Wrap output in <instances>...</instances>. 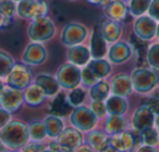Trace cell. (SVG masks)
<instances>
[{"mask_svg":"<svg viewBox=\"0 0 159 152\" xmlns=\"http://www.w3.org/2000/svg\"><path fill=\"white\" fill-rule=\"evenodd\" d=\"M0 140L9 150H21L30 141L29 125L21 120H10L0 129Z\"/></svg>","mask_w":159,"mask_h":152,"instance_id":"obj_1","label":"cell"},{"mask_svg":"<svg viewBox=\"0 0 159 152\" xmlns=\"http://www.w3.org/2000/svg\"><path fill=\"white\" fill-rule=\"evenodd\" d=\"M133 90L139 94L149 93L159 84V72L155 69L139 67L131 73Z\"/></svg>","mask_w":159,"mask_h":152,"instance_id":"obj_2","label":"cell"},{"mask_svg":"<svg viewBox=\"0 0 159 152\" xmlns=\"http://www.w3.org/2000/svg\"><path fill=\"white\" fill-rule=\"evenodd\" d=\"M109 145L121 152H135L143 142L141 132L135 129H126L121 134L109 136Z\"/></svg>","mask_w":159,"mask_h":152,"instance_id":"obj_3","label":"cell"},{"mask_svg":"<svg viewBox=\"0 0 159 152\" xmlns=\"http://www.w3.org/2000/svg\"><path fill=\"white\" fill-rule=\"evenodd\" d=\"M98 117L94 114L91 107L80 105L74 107L70 114V121L73 127L82 132H89L95 129Z\"/></svg>","mask_w":159,"mask_h":152,"instance_id":"obj_4","label":"cell"},{"mask_svg":"<svg viewBox=\"0 0 159 152\" xmlns=\"http://www.w3.org/2000/svg\"><path fill=\"white\" fill-rule=\"evenodd\" d=\"M81 70L79 66L66 62L63 64L57 71L56 79L59 83L60 88H63L66 90H72L77 88L80 83L82 82L81 80Z\"/></svg>","mask_w":159,"mask_h":152,"instance_id":"obj_5","label":"cell"},{"mask_svg":"<svg viewBox=\"0 0 159 152\" xmlns=\"http://www.w3.org/2000/svg\"><path fill=\"white\" fill-rule=\"evenodd\" d=\"M29 36L33 42H45L50 40L55 34V27L49 18L40 17L31 23L29 27Z\"/></svg>","mask_w":159,"mask_h":152,"instance_id":"obj_6","label":"cell"},{"mask_svg":"<svg viewBox=\"0 0 159 152\" xmlns=\"http://www.w3.org/2000/svg\"><path fill=\"white\" fill-rule=\"evenodd\" d=\"M7 86L16 90H25L32 82V71L26 64H14L12 70L6 78Z\"/></svg>","mask_w":159,"mask_h":152,"instance_id":"obj_7","label":"cell"},{"mask_svg":"<svg viewBox=\"0 0 159 152\" xmlns=\"http://www.w3.org/2000/svg\"><path fill=\"white\" fill-rule=\"evenodd\" d=\"M48 11V5L45 0H22L19 1L16 12L23 19H35L45 17Z\"/></svg>","mask_w":159,"mask_h":152,"instance_id":"obj_8","label":"cell"},{"mask_svg":"<svg viewBox=\"0 0 159 152\" xmlns=\"http://www.w3.org/2000/svg\"><path fill=\"white\" fill-rule=\"evenodd\" d=\"M24 103V95L21 90L5 86L0 93V107L9 113H16Z\"/></svg>","mask_w":159,"mask_h":152,"instance_id":"obj_9","label":"cell"},{"mask_svg":"<svg viewBox=\"0 0 159 152\" xmlns=\"http://www.w3.org/2000/svg\"><path fill=\"white\" fill-rule=\"evenodd\" d=\"M56 140L69 152H74L77 148L83 145L84 137L82 131H80L75 127H64Z\"/></svg>","mask_w":159,"mask_h":152,"instance_id":"obj_10","label":"cell"},{"mask_svg":"<svg viewBox=\"0 0 159 152\" xmlns=\"http://www.w3.org/2000/svg\"><path fill=\"white\" fill-rule=\"evenodd\" d=\"M87 30L79 23H70L66 25L61 34V42L66 46H75L86 38Z\"/></svg>","mask_w":159,"mask_h":152,"instance_id":"obj_11","label":"cell"},{"mask_svg":"<svg viewBox=\"0 0 159 152\" xmlns=\"http://www.w3.org/2000/svg\"><path fill=\"white\" fill-rule=\"evenodd\" d=\"M156 115L147 107L142 104L139 107L135 110L132 116V127L137 131H143L147 128L154 127Z\"/></svg>","mask_w":159,"mask_h":152,"instance_id":"obj_12","label":"cell"},{"mask_svg":"<svg viewBox=\"0 0 159 152\" xmlns=\"http://www.w3.org/2000/svg\"><path fill=\"white\" fill-rule=\"evenodd\" d=\"M157 23L149 16H141L134 23V34L143 41H150L156 36Z\"/></svg>","mask_w":159,"mask_h":152,"instance_id":"obj_13","label":"cell"},{"mask_svg":"<svg viewBox=\"0 0 159 152\" xmlns=\"http://www.w3.org/2000/svg\"><path fill=\"white\" fill-rule=\"evenodd\" d=\"M22 59L24 64L31 66H39L47 59V51L38 42H33L25 48Z\"/></svg>","mask_w":159,"mask_h":152,"instance_id":"obj_14","label":"cell"},{"mask_svg":"<svg viewBox=\"0 0 159 152\" xmlns=\"http://www.w3.org/2000/svg\"><path fill=\"white\" fill-rule=\"evenodd\" d=\"M133 84L131 76L126 73H118L112 78L110 82V92L113 95L128 97L133 92Z\"/></svg>","mask_w":159,"mask_h":152,"instance_id":"obj_15","label":"cell"},{"mask_svg":"<svg viewBox=\"0 0 159 152\" xmlns=\"http://www.w3.org/2000/svg\"><path fill=\"white\" fill-rule=\"evenodd\" d=\"M133 55V48L125 42H116L108 51L109 61L115 65L126 62Z\"/></svg>","mask_w":159,"mask_h":152,"instance_id":"obj_16","label":"cell"},{"mask_svg":"<svg viewBox=\"0 0 159 152\" xmlns=\"http://www.w3.org/2000/svg\"><path fill=\"white\" fill-rule=\"evenodd\" d=\"M98 29H99L102 37L108 43H116L119 40L122 33L120 23L117 22V21L111 20L109 18H102L99 21Z\"/></svg>","mask_w":159,"mask_h":152,"instance_id":"obj_17","label":"cell"},{"mask_svg":"<svg viewBox=\"0 0 159 152\" xmlns=\"http://www.w3.org/2000/svg\"><path fill=\"white\" fill-rule=\"evenodd\" d=\"M104 12L107 18L117 22H122L128 19L130 11L126 5L123 2V0H111L110 2L106 5Z\"/></svg>","mask_w":159,"mask_h":152,"instance_id":"obj_18","label":"cell"},{"mask_svg":"<svg viewBox=\"0 0 159 152\" xmlns=\"http://www.w3.org/2000/svg\"><path fill=\"white\" fill-rule=\"evenodd\" d=\"M91 51L82 45L71 46L66 53V58H68L69 62L79 67L86 66L91 60Z\"/></svg>","mask_w":159,"mask_h":152,"instance_id":"obj_19","label":"cell"},{"mask_svg":"<svg viewBox=\"0 0 159 152\" xmlns=\"http://www.w3.org/2000/svg\"><path fill=\"white\" fill-rule=\"evenodd\" d=\"M72 108V106L69 104L66 95L63 92H59L55 95L53 100L51 101L49 106V114L58 117H64L71 114V112L73 110Z\"/></svg>","mask_w":159,"mask_h":152,"instance_id":"obj_20","label":"cell"},{"mask_svg":"<svg viewBox=\"0 0 159 152\" xmlns=\"http://www.w3.org/2000/svg\"><path fill=\"white\" fill-rule=\"evenodd\" d=\"M128 119L124 115H109L105 123V132L109 136L118 135L128 129Z\"/></svg>","mask_w":159,"mask_h":152,"instance_id":"obj_21","label":"cell"},{"mask_svg":"<svg viewBox=\"0 0 159 152\" xmlns=\"http://www.w3.org/2000/svg\"><path fill=\"white\" fill-rule=\"evenodd\" d=\"M24 102L30 106H38L45 101L47 97L45 91L37 83H31L23 92Z\"/></svg>","mask_w":159,"mask_h":152,"instance_id":"obj_22","label":"cell"},{"mask_svg":"<svg viewBox=\"0 0 159 152\" xmlns=\"http://www.w3.org/2000/svg\"><path fill=\"white\" fill-rule=\"evenodd\" d=\"M91 55L93 59H100L104 58L107 54V42L102 37L99 29L95 27L91 40Z\"/></svg>","mask_w":159,"mask_h":152,"instance_id":"obj_23","label":"cell"},{"mask_svg":"<svg viewBox=\"0 0 159 152\" xmlns=\"http://www.w3.org/2000/svg\"><path fill=\"white\" fill-rule=\"evenodd\" d=\"M86 145H89L94 151L100 152L109 145V135L100 130H91L86 136Z\"/></svg>","mask_w":159,"mask_h":152,"instance_id":"obj_24","label":"cell"},{"mask_svg":"<svg viewBox=\"0 0 159 152\" xmlns=\"http://www.w3.org/2000/svg\"><path fill=\"white\" fill-rule=\"evenodd\" d=\"M107 112L109 115H124L128 110L129 104L126 97L118 96V95H109L105 101Z\"/></svg>","mask_w":159,"mask_h":152,"instance_id":"obj_25","label":"cell"},{"mask_svg":"<svg viewBox=\"0 0 159 152\" xmlns=\"http://www.w3.org/2000/svg\"><path fill=\"white\" fill-rule=\"evenodd\" d=\"M35 83H37L38 86H42L47 96H55L57 93H59V83H58L57 79L50 75L40 73V75H38L35 78Z\"/></svg>","mask_w":159,"mask_h":152,"instance_id":"obj_26","label":"cell"},{"mask_svg":"<svg viewBox=\"0 0 159 152\" xmlns=\"http://www.w3.org/2000/svg\"><path fill=\"white\" fill-rule=\"evenodd\" d=\"M92 71L95 78L97 80H102L106 77H108L111 72V65L109 61L105 60L104 58L100 59H92L86 65Z\"/></svg>","mask_w":159,"mask_h":152,"instance_id":"obj_27","label":"cell"},{"mask_svg":"<svg viewBox=\"0 0 159 152\" xmlns=\"http://www.w3.org/2000/svg\"><path fill=\"white\" fill-rule=\"evenodd\" d=\"M44 124L47 130V136L53 140H56L64 129V123L61 117L55 116V115L49 114L48 116H46V118L44 119Z\"/></svg>","mask_w":159,"mask_h":152,"instance_id":"obj_28","label":"cell"},{"mask_svg":"<svg viewBox=\"0 0 159 152\" xmlns=\"http://www.w3.org/2000/svg\"><path fill=\"white\" fill-rule=\"evenodd\" d=\"M110 84L107 81L98 80L94 86H91L89 89V96L92 101H106L107 97L110 94Z\"/></svg>","mask_w":159,"mask_h":152,"instance_id":"obj_29","label":"cell"},{"mask_svg":"<svg viewBox=\"0 0 159 152\" xmlns=\"http://www.w3.org/2000/svg\"><path fill=\"white\" fill-rule=\"evenodd\" d=\"M29 132L30 140L36 142H43L48 137L45 124L42 120H32L29 124Z\"/></svg>","mask_w":159,"mask_h":152,"instance_id":"obj_30","label":"cell"},{"mask_svg":"<svg viewBox=\"0 0 159 152\" xmlns=\"http://www.w3.org/2000/svg\"><path fill=\"white\" fill-rule=\"evenodd\" d=\"M150 3H152V0H130L129 11L133 17L139 18L148 11Z\"/></svg>","mask_w":159,"mask_h":152,"instance_id":"obj_31","label":"cell"},{"mask_svg":"<svg viewBox=\"0 0 159 152\" xmlns=\"http://www.w3.org/2000/svg\"><path fill=\"white\" fill-rule=\"evenodd\" d=\"M14 66V61L9 54L0 51V79L7 78Z\"/></svg>","mask_w":159,"mask_h":152,"instance_id":"obj_32","label":"cell"},{"mask_svg":"<svg viewBox=\"0 0 159 152\" xmlns=\"http://www.w3.org/2000/svg\"><path fill=\"white\" fill-rule=\"evenodd\" d=\"M85 96H86V92L82 88L77 86V88L70 90V93L66 95V99H68L69 104L74 108L80 105H82V103L85 100Z\"/></svg>","mask_w":159,"mask_h":152,"instance_id":"obj_33","label":"cell"},{"mask_svg":"<svg viewBox=\"0 0 159 152\" xmlns=\"http://www.w3.org/2000/svg\"><path fill=\"white\" fill-rule=\"evenodd\" d=\"M141 137L143 145H152V147H156L159 145V135L157 131V128L155 127L147 128V129L141 131Z\"/></svg>","mask_w":159,"mask_h":152,"instance_id":"obj_34","label":"cell"},{"mask_svg":"<svg viewBox=\"0 0 159 152\" xmlns=\"http://www.w3.org/2000/svg\"><path fill=\"white\" fill-rule=\"evenodd\" d=\"M146 60L152 69L159 70V43H154L148 47Z\"/></svg>","mask_w":159,"mask_h":152,"instance_id":"obj_35","label":"cell"},{"mask_svg":"<svg viewBox=\"0 0 159 152\" xmlns=\"http://www.w3.org/2000/svg\"><path fill=\"white\" fill-rule=\"evenodd\" d=\"M0 12L5 18H13L16 12V5L14 0H1L0 1Z\"/></svg>","mask_w":159,"mask_h":152,"instance_id":"obj_36","label":"cell"},{"mask_svg":"<svg viewBox=\"0 0 159 152\" xmlns=\"http://www.w3.org/2000/svg\"><path fill=\"white\" fill-rule=\"evenodd\" d=\"M145 41L141 40L139 37H137L135 34H133L132 38H131V46H132L133 51L137 54L139 57H142L144 53H147V49H146V46H145Z\"/></svg>","mask_w":159,"mask_h":152,"instance_id":"obj_37","label":"cell"},{"mask_svg":"<svg viewBox=\"0 0 159 152\" xmlns=\"http://www.w3.org/2000/svg\"><path fill=\"white\" fill-rule=\"evenodd\" d=\"M91 110L94 112V114L98 117V118H104L107 116L108 112H107L106 104L104 101H92L91 105H89Z\"/></svg>","mask_w":159,"mask_h":152,"instance_id":"obj_38","label":"cell"},{"mask_svg":"<svg viewBox=\"0 0 159 152\" xmlns=\"http://www.w3.org/2000/svg\"><path fill=\"white\" fill-rule=\"evenodd\" d=\"M81 80H82V83L84 84V86H89V88H91L92 86H94V84L98 81L87 66H85L84 68L81 70Z\"/></svg>","mask_w":159,"mask_h":152,"instance_id":"obj_39","label":"cell"},{"mask_svg":"<svg viewBox=\"0 0 159 152\" xmlns=\"http://www.w3.org/2000/svg\"><path fill=\"white\" fill-rule=\"evenodd\" d=\"M48 148V145H45L43 142H36V141H31L26 143L22 148L23 152H44Z\"/></svg>","mask_w":159,"mask_h":152,"instance_id":"obj_40","label":"cell"},{"mask_svg":"<svg viewBox=\"0 0 159 152\" xmlns=\"http://www.w3.org/2000/svg\"><path fill=\"white\" fill-rule=\"evenodd\" d=\"M143 105L147 106L156 116H159V99L156 96H150L145 99Z\"/></svg>","mask_w":159,"mask_h":152,"instance_id":"obj_41","label":"cell"},{"mask_svg":"<svg viewBox=\"0 0 159 152\" xmlns=\"http://www.w3.org/2000/svg\"><path fill=\"white\" fill-rule=\"evenodd\" d=\"M148 16L152 18L155 21L159 22V0H152V3L148 9Z\"/></svg>","mask_w":159,"mask_h":152,"instance_id":"obj_42","label":"cell"},{"mask_svg":"<svg viewBox=\"0 0 159 152\" xmlns=\"http://www.w3.org/2000/svg\"><path fill=\"white\" fill-rule=\"evenodd\" d=\"M11 120V113L0 107V129Z\"/></svg>","mask_w":159,"mask_h":152,"instance_id":"obj_43","label":"cell"},{"mask_svg":"<svg viewBox=\"0 0 159 152\" xmlns=\"http://www.w3.org/2000/svg\"><path fill=\"white\" fill-rule=\"evenodd\" d=\"M48 148L52 152H69L68 150L64 149V148L62 147V145H60L59 143L57 142V140H52L51 142H49Z\"/></svg>","mask_w":159,"mask_h":152,"instance_id":"obj_44","label":"cell"},{"mask_svg":"<svg viewBox=\"0 0 159 152\" xmlns=\"http://www.w3.org/2000/svg\"><path fill=\"white\" fill-rule=\"evenodd\" d=\"M135 152H159V150L156 147H152V145H142L141 147L137 148Z\"/></svg>","mask_w":159,"mask_h":152,"instance_id":"obj_45","label":"cell"},{"mask_svg":"<svg viewBox=\"0 0 159 152\" xmlns=\"http://www.w3.org/2000/svg\"><path fill=\"white\" fill-rule=\"evenodd\" d=\"M74 152H96V151H94L89 145H84V143H83V145H81V147L77 148Z\"/></svg>","mask_w":159,"mask_h":152,"instance_id":"obj_46","label":"cell"},{"mask_svg":"<svg viewBox=\"0 0 159 152\" xmlns=\"http://www.w3.org/2000/svg\"><path fill=\"white\" fill-rule=\"evenodd\" d=\"M89 3H93V5H107L111 1V0H86Z\"/></svg>","mask_w":159,"mask_h":152,"instance_id":"obj_47","label":"cell"},{"mask_svg":"<svg viewBox=\"0 0 159 152\" xmlns=\"http://www.w3.org/2000/svg\"><path fill=\"white\" fill-rule=\"evenodd\" d=\"M100 152H121V151H119L118 149H116V148L112 147L111 145H108L104 150H102Z\"/></svg>","mask_w":159,"mask_h":152,"instance_id":"obj_48","label":"cell"},{"mask_svg":"<svg viewBox=\"0 0 159 152\" xmlns=\"http://www.w3.org/2000/svg\"><path fill=\"white\" fill-rule=\"evenodd\" d=\"M0 152H10V150L8 149L5 145H3L1 140H0Z\"/></svg>","mask_w":159,"mask_h":152,"instance_id":"obj_49","label":"cell"},{"mask_svg":"<svg viewBox=\"0 0 159 152\" xmlns=\"http://www.w3.org/2000/svg\"><path fill=\"white\" fill-rule=\"evenodd\" d=\"M155 125L157 126V131H158V135H159V116H156V119H155Z\"/></svg>","mask_w":159,"mask_h":152,"instance_id":"obj_50","label":"cell"},{"mask_svg":"<svg viewBox=\"0 0 159 152\" xmlns=\"http://www.w3.org/2000/svg\"><path fill=\"white\" fill-rule=\"evenodd\" d=\"M3 21H5V17H3V16H2V13L0 12V29H1V27H2Z\"/></svg>","mask_w":159,"mask_h":152,"instance_id":"obj_51","label":"cell"},{"mask_svg":"<svg viewBox=\"0 0 159 152\" xmlns=\"http://www.w3.org/2000/svg\"><path fill=\"white\" fill-rule=\"evenodd\" d=\"M156 36H157V38L159 40V23L157 24V30H156Z\"/></svg>","mask_w":159,"mask_h":152,"instance_id":"obj_52","label":"cell"},{"mask_svg":"<svg viewBox=\"0 0 159 152\" xmlns=\"http://www.w3.org/2000/svg\"><path fill=\"white\" fill-rule=\"evenodd\" d=\"M3 82L1 81V79H0V93H1V91H2V89H3Z\"/></svg>","mask_w":159,"mask_h":152,"instance_id":"obj_53","label":"cell"},{"mask_svg":"<svg viewBox=\"0 0 159 152\" xmlns=\"http://www.w3.org/2000/svg\"><path fill=\"white\" fill-rule=\"evenodd\" d=\"M10 152H23L22 150H10Z\"/></svg>","mask_w":159,"mask_h":152,"instance_id":"obj_54","label":"cell"},{"mask_svg":"<svg viewBox=\"0 0 159 152\" xmlns=\"http://www.w3.org/2000/svg\"><path fill=\"white\" fill-rule=\"evenodd\" d=\"M154 96H156V97H158V99H159V91H158V92H157V93H155Z\"/></svg>","mask_w":159,"mask_h":152,"instance_id":"obj_55","label":"cell"},{"mask_svg":"<svg viewBox=\"0 0 159 152\" xmlns=\"http://www.w3.org/2000/svg\"><path fill=\"white\" fill-rule=\"evenodd\" d=\"M44 152H52V151H51V150L50 149H49V148H47V149L46 150H45V151Z\"/></svg>","mask_w":159,"mask_h":152,"instance_id":"obj_56","label":"cell"},{"mask_svg":"<svg viewBox=\"0 0 159 152\" xmlns=\"http://www.w3.org/2000/svg\"><path fill=\"white\" fill-rule=\"evenodd\" d=\"M14 1H16H16H22V0H14Z\"/></svg>","mask_w":159,"mask_h":152,"instance_id":"obj_57","label":"cell"},{"mask_svg":"<svg viewBox=\"0 0 159 152\" xmlns=\"http://www.w3.org/2000/svg\"><path fill=\"white\" fill-rule=\"evenodd\" d=\"M123 1H130V0H123Z\"/></svg>","mask_w":159,"mask_h":152,"instance_id":"obj_58","label":"cell"}]
</instances>
